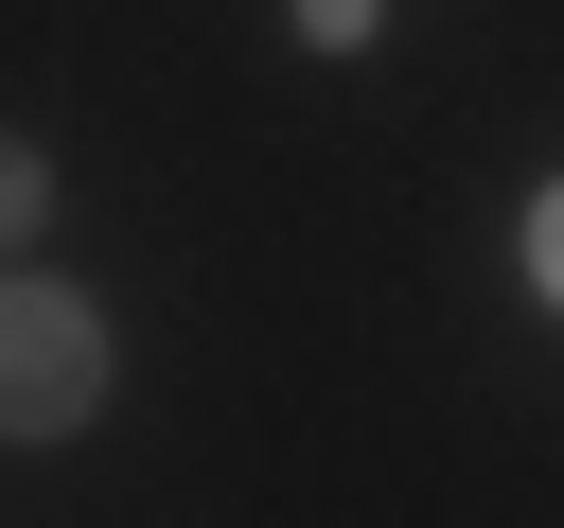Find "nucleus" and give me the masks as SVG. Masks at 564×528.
<instances>
[{
  "instance_id": "f257e3e1",
  "label": "nucleus",
  "mask_w": 564,
  "mask_h": 528,
  "mask_svg": "<svg viewBox=\"0 0 564 528\" xmlns=\"http://www.w3.org/2000/svg\"><path fill=\"white\" fill-rule=\"evenodd\" d=\"M106 422V317L53 264H0V440H88Z\"/></svg>"
},
{
  "instance_id": "f03ea898",
  "label": "nucleus",
  "mask_w": 564,
  "mask_h": 528,
  "mask_svg": "<svg viewBox=\"0 0 564 528\" xmlns=\"http://www.w3.org/2000/svg\"><path fill=\"white\" fill-rule=\"evenodd\" d=\"M35 229H53V158H35V141H18V123H0V264H18V246H35Z\"/></svg>"
},
{
  "instance_id": "7ed1b4c3",
  "label": "nucleus",
  "mask_w": 564,
  "mask_h": 528,
  "mask_svg": "<svg viewBox=\"0 0 564 528\" xmlns=\"http://www.w3.org/2000/svg\"><path fill=\"white\" fill-rule=\"evenodd\" d=\"M511 246H529V299H546V317H564V176H546V194H529V211H511Z\"/></svg>"
},
{
  "instance_id": "20e7f679",
  "label": "nucleus",
  "mask_w": 564,
  "mask_h": 528,
  "mask_svg": "<svg viewBox=\"0 0 564 528\" xmlns=\"http://www.w3.org/2000/svg\"><path fill=\"white\" fill-rule=\"evenodd\" d=\"M282 18H300V53H370V18H388V0H282Z\"/></svg>"
}]
</instances>
